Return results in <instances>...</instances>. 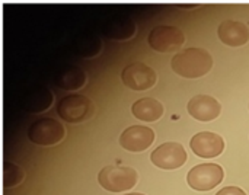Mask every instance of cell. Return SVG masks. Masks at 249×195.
<instances>
[{
	"label": "cell",
	"instance_id": "5",
	"mask_svg": "<svg viewBox=\"0 0 249 195\" xmlns=\"http://www.w3.org/2000/svg\"><path fill=\"white\" fill-rule=\"evenodd\" d=\"M147 42L153 50L159 53H174V51H178L184 45L185 35L177 26L160 25L152 29V32L149 34Z\"/></svg>",
	"mask_w": 249,
	"mask_h": 195
},
{
	"label": "cell",
	"instance_id": "13",
	"mask_svg": "<svg viewBox=\"0 0 249 195\" xmlns=\"http://www.w3.org/2000/svg\"><path fill=\"white\" fill-rule=\"evenodd\" d=\"M131 112L137 120L152 123L158 121L163 115V105L153 98H143L133 104Z\"/></svg>",
	"mask_w": 249,
	"mask_h": 195
},
{
	"label": "cell",
	"instance_id": "15",
	"mask_svg": "<svg viewBox=\"0 0 249 195\" xmlns=\"http://www.w3.org/2000/svg\"><path fill=\"white\" fill-rule=\"evenodd\" d=\"M127 195H144V194H140V193H131V194H127Z\"/></svg>",
	"mask_w": 249,
	"mask_h": 195
},
{
	"label": "cell",
	"instance_id": "3",
	"mask_svg": "<svg viewBox=\"0 0 249 195\" xmlns=\"http://www.w3.org/2000/svg\"><path fill=\"white\" fill-rule=\"evenodd\" d=\"M98 181L102 188L111 193H123L131 190L137 184V172L133 168L125 166H105Z\"/></svg>",
	"mask_w": 249,
	"mask_h": 195
},
{
	"label": "cell",
	"instance_id": "4",
	"mask_svg": "<svg viewBox=\"0 0 249 195\" xmlns=\"http://www.w3.org/2000/svg\"><path fill=\"white\" fill-rule=\"evenodd\" d=\"M64 127L53 118H39L28 128V139L39 146H53L63 140Z\"/></svg>",
	"mask_w": 249,
	"mask_h": 195
},
{
	"label": "cell",
	"instance_id": "14",
	"mask_svg": "<svg viewBox=\"0 0 249 195\" xmlns=\"http://www.w3.org/2000/svg\"><path fill=\"white\" fill-rule=\"evenodd\" d=\"M216 195H247L244 190L238 188V187H226L223 190H220Z\"/></svg>",
	"mask_w": 249,
	"mask_h": 195
},
{
	"label": "cell",
	"instance_id": "2",
	"mask_svg": "<svg viewBox=\"0 0 249 195\" xmlns=\"http://www.w3.org/2000/svg\"><path fill=\"white\" fill-rule=\"evenodd\" d=\"M57 112L61 120L70 124H79L86 120H89L93 112L95 106L90 99L80 93H71L64 96L58 105H57Z\"/></svg>",
	"mask_w": 249,
	"mask_h": 195
},
{
	"label": "cell",
	"instance_id": "10",
	"mask_svg": "<svg viewBox=\"0 0 249 195\" xmlns=\"http://www.w3.org/2000/svg\"><path fill=\"white\" fill-rule=\"evenodd\" d=\"M190 146L197 156L204 158V159L216 158L225 150L223 139L219 134L210 133V131H203V133L196 134L191 139Z\"/></svg>",
	"mask_w": 249,
	"mask_h": 195
},
{
	"label": "cell",
	"instance_id": "9",
	"mask_svg": "<svg viewBox=\"0 0 249 195\" xmlns=\"http://www.w3.org/2000/svg\"><path fill=\"white\" fill-rule=\"evenodd\" d=\"M155 142V133L149 127L133 125L123 131L120 137V144L128 152H143L152 146Z\"/></svg>",
	"mask_w": 249,
	"mask_h": 195
},
{
	"label": "cell",
	"instance_id": "6",
	"mask_svg": "<svg viewBox=\"0 0 249 195\" xmlns=\"http://www.w3.org/2000/svg\"><path fill=\"white\" fill-rule=\"evenodd\" d=\"M225 172L216 163H203L194 166L187 177L188 185L197 191H210L223 181Z\"/></svg>",
	"mask_w": 249,
	"mask_h": 195
},
{
	"label": "cell",
	"instance_id": "12",
	"mask_svg": "<svg viewBox=\"0 0 249 195\" xmlns=\"http://www.w3.org/2000/svg\"><path fill=\"white\" fill-rule=\"evenodd\" d=\"M220 41L229 47H241L249 41L248 26L238 20H225L217 28Z\"/></svg>",
	"mask_w": 249,
	"mask_h": 195
},
{
	"label": "cell",
	"instance_id": "1",
	"mask_svg": "<svg viewBox=\"0 0 249 195\" xmlns=\"http://www.w3.org/2000/svg\"><path fill=\"white\" fill-rule=\"evenodd\" d=\"M172 70L187 79L206 76L213 67V57L204 48H187L172 57Z\"/></svg>",
	"mask_w": 249,
	"mask_h": 195
},
{
	"label": "cell",
	"instance_id": "8",
	"mask_svg": "<svg viewBox=\"0 0 249 195\" xmlns=\"http://www.w3.org/2000/svg\"><path fill=\"white\" fill-rule=\"evenodd\" d=\"M188 156L185 149L179 143H163L155 149L150 155V160L160 169H177L187 162Z\"/></svg>",
	"mask_w": 249,
	"mask_h": 195
},
{
	"label": "cell",
	"instance_id": "11",
	"mask_svg": "<svg viewBox=\"0 0 249 195\" xmlns=\"http://www.w3.org/2000/svg\"><path fill=\"white\" fill-rule=\"evenodd\" d=\"M220 104L209 95H197L188 102V112L193 118L207 123L220 115Z\"/></svg>",
	"mask_w": 249,
	"mask_h": 195
},
{
	"label": "cell",
	"instance_id": "7",
	"mask_svg": "<svg viewBox=\"0 0 249 195\" xmlns=\"http://www.w3.org/2000/svg\"><path fill=\"white\" fill-rule=\"evenodd\" d=\"M123 83L133 90H147L156 85V73L144 63H131L121 73Z\"/></svg>",
	"mask_w": 249,
	"mask_h": 195
}]
</instances>
